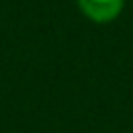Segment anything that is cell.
<instances>
[{
    "instance_id": "6da1fadb",
    "label": "cell",
    "mask_w": 133,
    "mask_h": 133,
    "mask_svg": "<svg viewBox=\"0 0 133 133\" xmlns=\"http://www.w3.org/2000/svg\"><path fill=\"white\" fill-rule=\"evenodd\" d=\"M77 4L87 19L96 23H108L121 15L125 0H77Z\"/></svg>"
}]
</instances>
